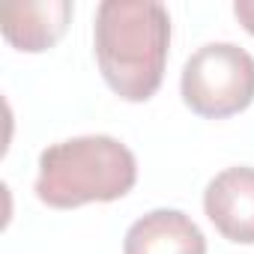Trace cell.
<instances>
[{
    "label": "cell",
    "mask_w": 254,
    "mask_h": 254,
    "mask_svg": "<svg viewBox=\"0 0 254 254\" xmlns=\"http://www.w3.org/2000/svg\"><path fill=\"white\" fill-rule=\"evenodd\" d=\"M171 15L156 0H105L96 9L93 51L105 84L126 102H150L165 78Z\"/></svg>",
    "instance_id": "obj_1"
},
{
    "label": "cell",
    "mask_w": 254,
    "mask_h": 254,
    "mask_svg": "<svg viewBox=\"0 0 254 254\" xmlns=\"http://www.w3.org/2000/svg\"><path fill=\"white\" fill-rule=\"evenodd\" d=\"M203 212L215 230L236 245H254V168L233 165L203 189Z\"/></svg>",
    "instance_id": "obj_4"
},
{
    "label": "cell",
    "mask_w": 254,
    "mask_h": 254,
    "mask_svg": "<svg viewBox=\"0 0 254 254\" xmlns=\"http://www.w3.org/2000/svg\"><path fill=\"white\" fill-rule=\"evenodd\" d=\"M180 96L203 120H227L254 102V57L236 42H206L183 66Z\"/></svg>",
    "instance_id": "obj_3"
},
{
    "label": "cell",
    "mask_w": 254,
    "mask_h": 254,
    "mask_svg": "<svg viewBox=\"0 0 254 254\" xmlns=\"http://www.w3.org/2000/svg\"><path fill=\"white\" fill-rule=\"evenodd\" d=\"M75 6L69 0H36V3H9L0 9V27L6 42L24 54H42L54 48L69 21Z\"/></svg>",
    "instance_id": "obj_6"
},
{
    "label": "cell",
    "mask_w": 254,
    "mask_h": 254,
    "mask_svg": "<svg viewBox=\"0 0 254 254\" xmlns=\"http://www.w3.org/2000/svg\"><path fill=\"white\" fill-rule=\"evenodd\" d=\"M123 254H206V236L183 209H150L126 230Z\"/></svg>",
    "instance_id": "obj_5"
},
{
    "label": "cell",
    "mask_w": 254,
    "mask_h": 254,
    "mask_svg": "<svg viewBox=\"0 0 254 254\" xmlns=\"http://www.w3.org/2000/svg\"><path fill=\"white\" fill-rule=\"evenodd\" d=\"M138 183V159L111 135H78L39 156L36 197L51 209H78L126 197Z\"/></svg>",
    "instance_id": "obj_2"
}]
</instances>
